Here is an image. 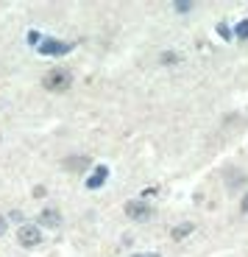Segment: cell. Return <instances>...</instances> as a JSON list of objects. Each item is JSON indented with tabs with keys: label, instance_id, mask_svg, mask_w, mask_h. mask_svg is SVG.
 I'll return each instance as SVG.
<instances>
[{
	"label": "cell",
	"instance_id": "10",
	"mask_svg": "<svg viewBox=\"0 0 248 257\" xmlns=\"http://www.w3.org/2000/svg\"><path fill=\"white\" fill-rule=\"evenodd\" d=\"M176 9H178V12H190V9H192V3H190V0H184V3L178 0V3H176Z\"/></svg>",
	"mask_w": 248,
	"mask_h": 257
},
{
	"label": "cell",
	"instance_id": "1",
	"mask_svg": "<svg viewBox=\"0 0 248 257\" xmlns=\"http://www.w3.org/2000/svg\"><path fill=\"white\" fill-rule=\"evenodd\" d=\"M42 84H45V90H51V92H64V90H70L73 76H70V70L56 67V70H51L48 76L42 78Z\"/></svg>",
	"mask_w": 248,
	"mask_h": 257
},
{
	"label": "cell",
	"instance_id": "6",
	"mask_svg": "<svg viewBox=\"0 0 248 257\" xmlns=\"http://www.w3.org/2000/svg\"><path fill=\"white\" fill-rule=\"evenodd\" d=\"M39 224L56 229V226H62V215H59L56 210H42V212H39Z\"/></svg>",
	"mask_w": 248,
	"mask_h": 257
},
{
	"label": "cell",
	"instance_id": "7",
	"mask_svg": "<svg viewBox=\"0 0 248 257\" xmlns=\"http://www.w3.org/2000/svg\"><path fill=\"white\" fill-rule=\"evenodd\" d=\"M106 176H109V168L106 165H98L95 168V174L89 176V182H87V187H92V190H98V187L106 182Z\"/></svg>",
	"mask_w": 248,
	"mask_h": 257
},
{
	"label": "cell",
	"instance_id": "14",
	"mask_svg": "<svg viewBox=\"0 0 248 257\" xmlns=\"http://www.w3.org/2000/svg\"><path fill=\"white\" fill-rule=\"evenodd\" d=\"M137 257H156V254H137Z\"/></svg>",
	"mask_w": 248,
	"mask_h": 257
},
{
	"label": "cell",
	"instance_id": "5",
	"mask_svg": "<svg viewBox=\"0 0 248 257\" xmlns=\"http://www.w3.org/2000/svg\"><path fill=\"white\" fill-rule=\"evenodd\" d=\"M89 165H92L89 157H67V160H64V168L73 171V174H81V171H87Z\"/></svg>",
	"mask_w": 248,
	"mask_h": 257
},
{
	"label": "cell",
	"instance_id": "11",
	"mask_svg": "<svg viewBox=\"0 0 248 257\" xmlns=\"http://www.w3.org/2000/svg\"><path fill=\"white\" fill-rule=\"evenodd\" d=\"M217 31H220V37L231 39V28H229V26H217Z\"/></svg>",
	"mask_w": 248,
	"mask_h": 257
},
{
	"label": "cell",
	"instance_id": "4",
	"mask_svg": "<svg viewBox=\"0 0 248 257\" xmlns=\"http://www.w3.org/2000/svg\"><path fill=\"white\" fill-rule=\"evenodd\" d=\"M126 215L131 221H148V218H151V207L142 204V201H128V204H126Z\"/></svg>",
	"mask_w": 248,
	"mask_h": 257
},
{
	"label": "cell",
	"instance_id": "9",
	"mask_svg": "<svg viewBox=\"0 0 248 257\" xmlns=\"http://www.w3.org/2000/svg\"><path fill=\"white\" fill-rule=\"evenodd\" d=\"M237 37H240V39H248V20H242L240 26H237Z\"/></svg>",
	"mask_w": 248,
	"mask_h": 257
},
{
	"label": "cell",
	"instance_id": "8",
	"mask_svg": "<svg viewBox=\"0 0 248 257\" xmlns=\"http://www.w3.org/2000/svg\"><path fill=\"white\" fill-rule=\"evenodd\" d=\"M190 232H192V224H181V226H176V229H173V238L181 240V238H187Z\"/></svg>",
	"mask_w": 248,
	"mask_h": 257
},
{
	"label": "cell",
	"instance_id": "12",
	"mask_svg": "<svg viewBox=\"0 0 248 257\" xmlns=\"http://www.w3.org/2000/svg\"><path fill=\"white\" fill-rule=\"evenodd\" d=\"M3 232H6V218L0 215V235H3Z\"/></svg>",
	"mask_w": 248,
	"mask_h": 257
},
{
	"label": "cell",
	"instance_id": "3",
	"mask_svg": "<svg viewBox=\"0 0 248 257\" xmlns=\"http://www.w3.org/2000/svg\"><path fill=\"white\" fill-rule=\"evenodd\" d=\"M39 53H45V56H62V53H70V45L59 42V39H42Z\"/></svg>",
	"mask_w": 248,
	"mask_h": 257
},
{
	"label": "cell",
	"instance_id": "2",
	"mask_svg": "<svg viewBox=\"0 0 248 257\" xmlns=\"http://www.w3.org/2000/svg\"><path fill=\"white\" fill-rule=\"evenodd\" d=\"M17 240L26 246V249H31V246L42 243V232H39V226L26 224V226H20V229H17Z\"/></svg>",
	"mask_w": 248,
	"mask_h": 257
},
{
	"label": "cell",
	"instance_id": "13",
	"mask_svg": "<svg viewBox=\"0 0 248 257\" xmlns=\"http://www.w3.org/2000/svg\"><path fill=\"white\" fill-rule=\"evenodd\" d=\"M242 210L248 212V196H245V199H242Z\"/></svg>",
	"mask_w": 248,
	"mask_h": 257
}]
</instances>
